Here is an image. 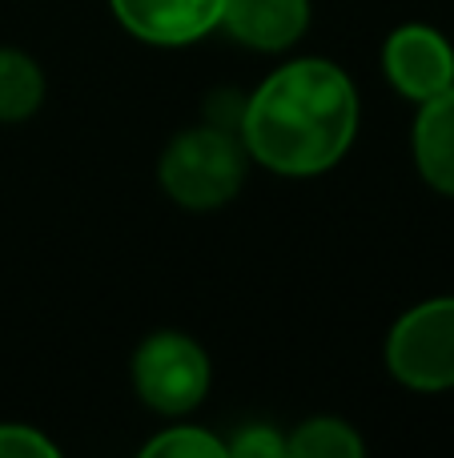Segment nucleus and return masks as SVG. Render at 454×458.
I'll use <instances>...</instances> for the list:
<instances>
[{
    "label": "nucleus",
    "mask_w": 454,
    "mask_h": 458,
    "mask_svg": "<svg viewBox=\"0 0 454 458\" xmlns=\"http://www.w3.org/2000/svg\"><path fill=\"white\" fill-rule=\"evenodd\" d=\"M415 161L434 190L454 193V85L423 101L415 121Z\"/></svg>",
    "instance_id": "nucleus-8"
},
{
    "label": "nucleus",
    "mask_w": 454,
    "mask_h": 458,
    "mask_svg": "<svg viewBox=\"0 0 454 458\" xmlns=\"http://www.w3.org/2000/svg\"><path fill=\"white\" fill-rule=\"evenodd\" d=\"M310 4L306 0H225L222 24L249 48H286L306 32Z\"/></svg>",
    "instance_id": "nucleus-7"
},
{
    "label": "nucleus",
    "mask_w": 454,
    "mask_h": 458,
    "mask_svg": "<svg viewBox=\"0 0 454 458\" xmlns=\"http://www.w3.org/2000/svg\"><path fill=\"white\" fill-rule=\"evenodd\" d=\"M133 382L141 398L161 414H185L206 398L209 362L206 350L185 334H153L133 358Z\"/></svg>",
    "instance_id": "nucleus-4"
},
{
    "label": "nucleus",
    "mask_w": 454,
    "mask_h": 458,
    "mask_svg": "<svg viewBox=\"0 0 454 458\" xmlns=\"http://www.w3.org/2000/svg\"><path fill=\"white\" fill-rule=\"evenodd\" d=\"M225 454H238V458H278V454H286V443H282L270 427H246L230 446H225Z\"/></svg>",
    "instance_id": "nucleus-13"
},
{
    "label": "nucleus",
    "mask_w": 454,
    "mask_h": 458,
    "mask_svg": "<svg viewBox=\"0 0 454 458\" xmlns=\"http://www.w3.org/2000/svg\"><path fill=\"white\" fill-rule=\"evenodd\" d=\"M386 77L394 81L399 93H407L410 101H431L442 89L454 85V53L447 37L426 24H407L386 40Z\"/></svg>",
    "instance_id": "nucleus-5"
},
{
    "label": "nucleus",
    "mask_w": 454,
    "mask_h": 458,
    "mask_svg": "<svg viewBox=\"0 0 454 458\" xmlns=\"http://www.w3.org/2000/svg\"><path fill=\"white\" fill-rule=\"evenodd\" d=\"M56 446L29 427H0V458H53Z\"/></svg>",
    "instance_id": "nucleus-12"
},
{
    "label": "nucleus",
    "mask_w": 454,
    "mask_h": 458,
    "mask_svg": "<svg viewBox=\"0 0 454 458\" xmlns=\"http://www.w3.org/2000/svg\"><path fill=\"white\" fill-rule=\"evenodd\" d=\"M45 77L16 48H0V121H21L40 109Z\"/></svg>",
    "instance_id": "nucleus-9"
},
{
    "label": "nucleus",
    "mask_w": 454,
    "mask_h": 458,
    "mask_svg": "<svg viewBox=\"0 0 454 458\" xmlns=\"http://www.w3.org/2000/svg\"><path fill=\"white\" fill-rule=\"evenodd\" d=\"M241 153L222 129H189L161 157V185L185 209H217L241 190Z\"/></svg>",
    "instance_id": "nucleus-2"
},
{
    "label": "nucleus",
    "mask_w": 454,
    "mask_h": 458,
    "mask_svg": "<svg viewBox=\"0 0 454 458\" xmlns=\"http://www.w3.org/2000/svg\"><path fill=\"white\" fill-rule=\"evenodd\" d=\"M145 454L149 458H222L225 446L217 443L214 435H206V430H193V427H177L169 430V435H157L149 446H145Z\"/></svg>",
    "instance_id": "nucleus-11"
},
{
    "label": "nucleus",
    "mask_w": 454,
    "mask_h": 458,
    "mask_svg": "<svg viewBox=\"0 0 454 458\" xmlns=\"http://www.w3.org/2000/svg\"><path fill=\"white\" fill-rule=\"evenodd\" d=\"M121 24L149 45H189L222 24L225 0H113Z\"/></svg>",
    "instance_id": "nucleus-6"
},
{
    "label": "nucleus",
    "mask_w": 454,
    "mask_h": 458,
    "mask_svg": "<svg viewBox=\"0 0 454 458\" xmlns=\"http://www.w3.org/2000/svg\"><path fill=\"white\" fill-rule=\"evenodd\" d=\"M386 366L410 390L454 386V298L410 310L386 342Z\"/></svg>",
    "instance_id": "nucleus-3"
},
{
    "label": "nucleus",
    "mask_w": 454,
    "mask_h": 458,
    "mask_svg": "<svg viewBox=\"0 0 454 458\" xmlns=\"http://www.w3.org/2000/svg\"><path fill=\"white\" fill-rule=\"evenodd\" d=\"M358 97L342 69L294 61L278 69L246 105L241 133L262 165L286 177L330 169L354 141Z\"/></svg>",
    "instance_id": "nucleus-1"
},
{
    "label": "nucleus",
    "mask_w": 454,
    "mask_h": 458,
    "mask_svg": "<svg viewBox=\"0 0 454 458\" xmlns=\"http://www.w3.org/2000/svg\"><path fill=\"white\" fill-rule=\"evenodd\" d=\"M286 454H298V458H358L362 438L354 435L346 422L314 419L286 443Z\"/></svg>",
    "instance_id": "nucleus-10"
}]
</instances>
